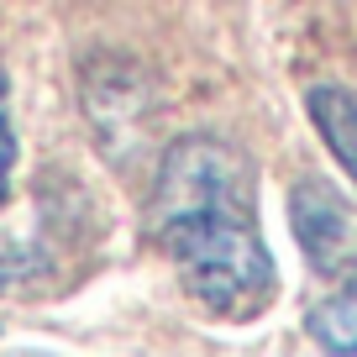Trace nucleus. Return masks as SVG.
<instances>
[{"label": "nucleus", "instance_id": "5", "mask_svg": "<svg viewBox=\"0 0 357 357\" xmlns=\"http://www.w3.org/2000/svg\"><path fill=\"white\" fill-rule=\"evenodd\" d=\"M16 158H22V142H16V121H11V79H6V63H0V205L11 200Z\"/></svg>", "mask_w": 357, "mask_h": 357}, {"label": "nucleus", "instance_id": "2", "mask_svg": "<svg viewBox=\"0 0 357 357\" xmlns=\"http://www.w3.org/2000/svg\"><path fill=\"white\" fill-rule=\"evenodd\" d=\"M289 226L305 263L321 279H342L357 268V215L342 200V190L326 184L321 174H305L289 184Z\"/></svg>", "mask_w": 357, "mask_h": 357}, {"label": "nucleus", "instance_id": "3", "mask_svg": "<svg viewBox=\"0 0 357 357\" xmlns=\"http://www.w3.org/2000/svg\"><path fill=\"white\" fill-rule=\"evenodd\" d=\"M305 111H310V126L326 142V153L342 163V174L352 178V190H357V95L321 79V84L305 89Z\"/></svg>", "mask_w": 357, "mask_h": 357}, {"label": "nucleus", "instance_id": "4", "mask_svg": "<svg viewBox=\"0 0 357 357\" xmlns=\"http://www.w3.org/2000/svg\"><path fill=\"white\" fill-rule=\"evenodd\" d=\"M305 336H310L321 352H336V357H352L357 352V268L336 279L331 294L305 310Z\"/></svg>", "mask_w": 357, "mask_h": 357}, {"label": "nucleus", "instance_id": "1", "mask_svg": "<svg viewBox=\"0 0 357 357\" xmlns=\"http://www.w3.org/2000/svg\"><path fill=\"white\" fill-rule=\"evenodd\" d=\"M147 231L174 263L184 294L215 321L247 326L279 294L252 163L226 137L184 132L163 147L147 195Z\"/></svg>", "mask_w": 357, "mask_h": 357}, {"label": "nucleus", "instance_id": "6", "mask_svg": "<svg viewBox=\"0 0 357 357\" xmlns=\"http://www.w3.org/2000/svg\"><path fill=\"white\" fill-rule=\"evenodd\" d=\"M47 273V257L32 252L26 242H11V236H0V284H26Z\"/></svg>", "mask_w": 357, "mask_h": 357}]
</instances>
